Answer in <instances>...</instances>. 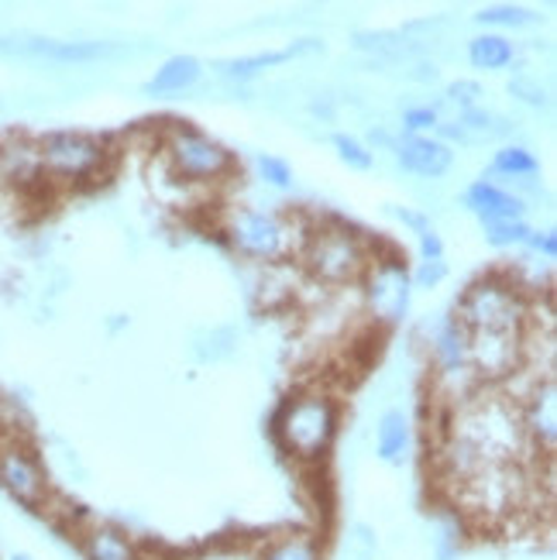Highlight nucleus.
<instances>
[{"label": "nucleus", "instance_id": "nucleus-1", "mask_svg": "<svg viewBox=\"0 0 557 560\" xmlns=\"http://www.w3.org/2000/svg\"><path fill=\"white\" fill-rule=\"evenodd\" d=\"M341 436V402L330 393H300L279 402L272 441L297 465L321 468Z\"/></svg>", "mask_w": 557, "mask_h": 560}, {"label": "nucleus", "instance_id": "nucleus-2", "mask_svg": "<svg viewBox=\"0 0 557 560\" xmlns=\"http://www.w3.org/2000/svg\"><path fill=\"white\" fill-rule=\"evenodd\" d=\"M372 245L348 224H321L300 241L303 269L321 285H348L365 276Z\"/></svg>", "mask_w": 557, "mask_h": 560}, {"label": "nucleus", "instance_id": "nucleus-3", "mask_svg": "<svg viewBox=\"0 0 557 560\" xmlns=\"http://www.w3.org/2000/svg\"><path fill=\"white\" fill-rule=\"evenodd\" d=\"M454 320L468 334H523L530 303L523 289L502 276L475 279L454 306Z\"/></svg>", "mask_w": 557, "mask_h": 560}, {"label": "nucleus", "instance_id": "nucleus-4", "mask_svg": "<svg viewBox=\"0 0 557 560\" xmlns=\"http://www.w3.org/2000/svg\"><path fill=\"white\" fill-rule=\"evenodd\" d=\"M159 159L176 183H221L234 173V155L224 144L189 125H173L162 135Z\"/></svg>", "mask_w": 557, "mask_h": 560}, {"label": "nucleus", "instance_id": "nucleus-5", "mask_svg": "<svg viewBox=\"0 0 557 560\" xmlns=\"http://www.w3.org/2000/svg\"><path fill=\"white\" fill-rule=\"evenodd\" d=\"M224 241L234 255L258 261V265H276V261H286L293 252H300L293 224L272 210H255V207H237L228 213Z\"/></svg>", "mask_w": 557, "mask_h": 560}, {"label": "nucleus", "instance_id": "nucleus-6", "mask_svg": "<svg viewBox=\"0 0 557 560\" xmlns=\"http://www.w3.org/2000/svg\"><path fill=\"white\" fill-rule=\"evenodd\" d=\"M361 285V306L379 327H399L409 316L414 303V282H409L406 255H372L365 276L358 279Z\"/></svg>", "mask_w": 557, "mask_h": 560}, {"label": "nucleus", "instance_id": "nucleus-7", "mask_svg": "<svg viewBox=\"0 0 557 560\" xmlns=\"http://www.w3.org/2000/svg\"><path fill=\"white\" fill-rule=\"evenodd\" d=\"M42 173L59 183H90L107 168V149L101 138L83 131H48L35 141Z\"/></svg>", "mask_w": 557, "mask_h": 560}, {"label": "nucleus", "instance_id": "nucleus-8", "mask_svg": "<svg viewBox=\"0 0 557 560\" xmlns=\"http://www.w3.org/2000/svg\"><path fill=\"white\" fill-rule=\"evenodd\" d=\"M0 489L24 513H45V505L53 502V485H48L42 460L21 441L0 444Z\"/></svg>", "mask_w": 557, "mask_h": 560}, {"label": "nucleus", "instance_id": "nucleus-9", "mask_svg": "<svg viewBox=\"0 0 557 560\" xmlns=\"http://www.w3.org/2000/svg\"><path fill=\"white\" fill-rule=\"evenodd\" d=\"M0 56H24V59H48L59 66H90L117 56L111 42H62L42 35H11L0 38Z\"/></svg>", "mask_w": 557, "mask_h": 560}, {"label": "nucleus", "instance_id": "nucleus-10", "mask_svg": "<svg viewBox=\"0 0 557 560\" xmlns=\"http://www.w3.org/2000/svg\"><path fill=\"white\" fill-rule=\"evenodd\" d=\"M468 364L478 382H506L523 369V334H472Z\"/></svg>", "mask_w": 557, "mask_h": 560}, {"label": "nucleus", "instance_id": "nucleus-11", "mask_svg": "<svg viewBox=\"0 0 557 560\" xmlns=\"http://www.w3.org/2000/svg\"><path fill=\"white\" fill-rule=\"evenodd\" d=\"M520 406V423L526 433V444L537 454L550 457L554 441H557V399H554V378L547 375L537 382L530 393L517 402Z\"/></svg>", "mask_w": 557, "mask_h": 560}, {"label": "nucleus", "instance_id": "nucleus-12", "mask_svg": "<svg viewBox=\"0 0 557 560\" xmlns=\"http://www.w3.org/2000/svg\"><path fill=\"white\" fill-rule=\"evenodd\" d=\"M324 52V42L321 38H300L286 48H272V52H252V56H234V59H221L213 62V69L221 72L224 80H234V83H252L258 80L265 69H276V66H286L300 56H317Z\"/></svg>", "mask_w": 557, "mask_h": 560}, {"label": "nucleus", "instance_id": "nucleus-13", "mask_svg": "<svg viewBox=\"0 0 557 560\" xmlns=\"http://www.w3.org/2000/svg\"><path fill=\"white\" fill-rule=\"evenodd\" d=\"M393 155L406 173H414L420 179H441L454 165V152L430 135H396Z\"/></svg>", "mask_w": 557, "mask_h": 560}, {"label": "nucleus", "instance_id": "nucleus-14", "mask_svg": "<svg viewBox=\"0 0 557 560\" xmlns=\"http://www.w3.org/2000/svg\"><path fill=\"white\" fill-rule=\"evenodd\" d=\"M462 207L478 217L481 224H496V221H523L526 213V200L520 192L502 189L499 183L489 179H475L465 192H462Z\"/></svg>", "mask_w": 557, "mask_h": 560}, {"label": "nucleus", "instance_id": "nucleus-15", "mask_svg": "<svg viewBox=\"0 0 557 560\" xmlns=\"http://www.w3.org/2000/svg\"><path fill=\"white\" fill-rule=\"evenodd\" d=\"M77 547L83 553V560H141L144 547L131 537L125 526L117 523H96L90 520L80 537H77Z\"/></svg>", "mask_w": 557, "mask_h": 560}, {"label": "nucleus", "instance_id": "nucleus-16", "mask_svg": "<svg viewBox=\"0 0 557 560\" xmlns=\"http://www.w3.org/2000/svg\"><path fill=\"white\" fill-rule=\"evenodd\" d=\"M468 345H472V334L454 320V313L444 316L438 334H433V361H438V375L444 382H478L472 364H468Z\"/></svg>", "mask_w": 557, "mask_h": 560}, {"label": "nucleus", "instance_id": "nucleus-17", "mask_svg": "<svg viewBox=\"0 0 557 560\" xmlns=\"http://www.w3.org/2000/svg\"><path fill=\"white\" fill-rule=\"evenodd\" d=\"M414 447V427L403 409H385L375 423V457L390 468H403Z\"/></svg>", "mask_w": 557, "mask_h": 560}, {"label": "nucleus", "instance_id": "nucleus-18", "mask_svg": "<svg viewBox=\"0 0 557 560\" xmlns=\"http://www.w3.org/2000/svg\"><path fill=\"white\" fill-rule=\"evenodd\" d=\"M204 77V62L197 56H169L159 69L155 77L141 86L144 96H176V93H186L200 83Z\"/></svg>", "mask_w": 557, "mask_h": 560}, {"label": "nucleus", "instance_id": "nucleus-19", "mask_svg": "<svg viewBox=\"0 0 557 560\" xmlns=\"http://www.w3.org/2000/svg\"><path fill=\"white\" fill-rule=\"evenodd\" d=\"M255 560H324V540L317 533L289 529L282 537H269L262 547H252Z\"/></svg>", "mask_w": 557, "mask_h": 560}, {"label": "nucleus", "instance_id": "nucleus-20", "mask_svg": "<svg viewBox=\"0 0 557 560\" xmlns=\"http://www.w3.org/2000/svg\"><path fill=\"white\" fill-rule=\"evenodd\" d=\"M541 173V159L526 149V144H502V149L492 155L489 173L481 179H506V183H526Z\"/></svg>", "mask_w": 557, "mask_h": 560}, {"label": "nucleus", "instance_id": "nucleus-21", "mask_svg": "<svg viewBox=\"0 0 557 560\" xmlns=\"http://www.w3.org/2000/svg\"><path fill=\"white\" fill-rule=\"evenodd\" d=\"M462 131L468 135L472 149L475 144H486V141H499V138H510L513 135V120L502 117L496 110H486V107H472V110H462L454 117Z\"/></svg>", "mask_w": 557, "mask_h": 560}, {"label": "nucleus", "instance_id": "nucleus-22", "mask_svg": "<svg viewBox=\"0 0 557 560\" xmlns=\"http://www.w3.org/2000/svg\"><path fill=\"white\" fill-rule=\"evenodd\" d=\"M517 59V45L506 38V35H496V32H486V35H475L468 42V62L475 69H486V72H499L506 66H513Z\"/></svg>", "mask_w": 557, "mask_h": 560}, {"label": "nucleus", "instance_id": "nucleus-23", "mask_svg": "<svg viewBox=\"0 0 557 560\" xmlns=\"http://www.w3.org/2000/svg\"><path fill=\"white\" fill-rule=\"evenodd\" d=\"M0 173L14 183H32L35 176H42L38 149L32 141H21V138L0 144Z\"/></svg>", "mask_w": 557, "mask_h": 560}, {"label": "nucleus", "instance_id": "nucleus-24", "mask_svg": "<svg viewBox=\"0 0 557 560\" xmlns=\"http://www.w3.org/2000/svg\"><path fill=\"white\" fill-rule=\"evenodd\" d=\"M355 48L358 52H372L379 59H403L409 52H417L420 45L399 32H355Z\"/></svg>", "mask_w": 557, "mask_h": 560}, {"label": "nucleus", "instance_id": "nucleus-25", "mask_svg": "<svg viewBox=\"0 0 557 560\" xmlns=\"http://www.w3.org/2000/svg\"><path fill=\"white\" fill-rule=\"evenodd\" d=\"M537 14L530 8H520V4H492V8H481L475 14V24L481 28H496L499 32H513V28H526V24H534Z\"/></svg>", "mask_w": 557, "mask_h": 560}, {"label": "nucleus", "instance_id": "nucleus-26", "mask_svg": "<svg viewBox=\"0 0 557 560\" xmlns=\"http://www.w3.org/2000/svg\"><path fill=\"white\" fill-rule=\"evenodd\" d=\"M330 144H334L337 159H341L348 168H355V173H372L375 168V152L361 138L337 131V135H330Z\"/></svg>", "mask_w": 557, "mask_h": 560}, {"label": "nucleus", "instance_id": "nucleus-27", "mask_svg": "<svg viewBox=\"0 0 557 560\" xmlns=\"http://www.w3.org/2000/svg\"><path fill=\"white\" fill-rule=\"evenodd\" d=\"M530 228L526 221H496V224H481V237H486V245L489 248H523L526 245V237H530Z\"/></svg>", "mask_w": 557, "mask_h": 560}, {"label": "nucleus", "instance_id": "nucleus-28", "mask_svg": "<svg viewBox=\"0 0 557 560\" xmlns=\"http://www.w3.org/2000/svg\"><path fill=\"white\" fill-rule=\"evenodd\" d=\"M255 168H258V176L265 186H272V189H289L297 179H293V165H289L282 155H272V152H262L255 155Z\"/></svg>", "mask_w": 557, "mask_h": 560}, {"label": "nucleus", "instance_id": "nucleus-29", "mask_svg": "<svg viewBox=\"0 0 557 560\" xmlns=\"http://www.w3.org/2000/svg\"><path fill=\"white\" fill-rule=\"evenodd\" d=\"M481 96H486L481 83H475V80H454V83H448V90H444V104L457 107V114H462V110L481 107Z\"/></svg>", "mask_w": 557, "mask_h": 560}, {"label": "nucleus", "instance_id": "nucleus-30", "mask_svg": "<svg viewBox=\"0 0 557 560\" xmlns=\"http://www.w3.org/2000/svg\"><path fill=\"white\" fill-rule=\"evenodd\" d=\"M438 125H441V114H438V107H433V104L406 107L403 110V135H430Z\"/></svg>", "mask_w": 557, "mask_h": 560}, {"label": "nucleus", "instance_id": "nucleus-31", "mask_svg": "<svg viewBox=\"0 0 557 560\" xmlns=\"http://www.w3.org/2000/svg\"><path fill=\"white\" fill-rule=\"evenodd\" d=\"M510 93L517 96V101H523L526 107H547L550 104V90L541 86V80H534V77H513Z\"/></svg>", "mask_w": 557, "mask_h": 560}, {"label": "nucleus", "instance_id": "nucleus-32", "mask_svg": "<svg viewBox=\"0 0 557 560\" xmlns=\"http://www.w3.org/2000/svg\"><path fill=\"white\" fill-rule=\"evenodd\" d=\"M448 279V261H417V269H409L414 289H438Z\"/></svg>", "mask_w": 557, "mask_h": 560}, {"label": "nucleus", "instance_id": "nucleus-33", "mask_svg": "<svg viewBox=\"0 0 557 560\" xmlns=\"http://www.w3.org/2000/svg\"><path fill=\"white\" fill-rule=\"evenodd\" d=\"M385 213L393 217V221H399L403 228H409L417 237L420 234H430L433 231V224H430V217L427 213H420V210H414V207H399V203H390L385 207Z\"/></svg>", "mask_w": 557, "mask_h": 560}, {"label": "nucleus", "instance_id": "nucleus-34", "mask_svg": "<svg viewBox=\"0 0 557 560\" xmlns=\"http://www.w3.org/2000/svg\"><path fill=\"white\" fill-rule=\"evenodd\" d=\"M183 560H255L252 547H234V544H217V547H204L197 553H189Z\"/></svg>", "mask_w": 557, "mask_h": 560}, {"label": "nucleus", "instance_id": "nucleus-35", "mask_svg": "<svg viewBox=\"0 0 557 560\" xmlns=\"http://www.w3.org/2000/svg\"><path fill=\"white\" fill-rule=\"evenodd\" d=\"M526 252H534L537 258H544V261H554L557 258V234H554V228H547V231H530V237H526V245H523Z\"/></svg>", "mask_w": 557, "mask_h": 560}, {"label": "nucleus", "instance_id": "nucleus-36", "mask_svg": "<svg viewBox=\"0 0 557 560\" xmlns=\"http://www.w3.org/2000/svg\"><path fill=\"white\" fill-rule=\"evenodd\" d=\"M417 245H420V261H441V258H444V241H441L438 231L420 234V237H417Z\"/></svg>", "mask_w": 557, "mask_h": 560}, {"label": "nucleus", "instance_id": "nucleus-37", "mask_svg": "<svg viewBox=\"0 0 557 560\" xmlns=\"http://www.w3.org/2000/svg\"><path fill=\"white\" fill-rule=\"evenodd\" d=\"M310 114H313V117H324V120H334V101H330V96H321V101H310Z\"/></svg>", "mask_w": 557, "mask_h": 560}, {"label": "nucleus", "instance_id": "nucleus-38", "mask_svg": "<svg viewBox=\"0 0 557 560\" xmlns=\"http://www.w3.org/2000/svg\"><path fill=\"white\" fill-rule=\"evenodd\" d=\"M409 80H420V83H433V80H438V66H433V62H420L417 66V72H409Z\"/></svg>", "mask_w": 557, "mask_h": 560}, {"label": "nucleus", "instance_id": "nucleus-39", "mask_svg": "<svg viewBox=\"0 0 557 560\" xmlns=\"http://www.w3.org/2000/svg\"><path fill=\"white\" fill-rule=\"evenodd\" d=\"M369 141H372V144H382V149H390V152H393V144H396V135L382 131V128H372V131H369Z\"/></svg>", "mask_w": 557, "mask_h": 560}, {"label": "nucleus", "instance_id": "nucleus-40", "mask_svg": "<svg viewBox=\"0 0 557 560\" xmlns=\"http://www.w3.org/2000/svg\"><path fill=\"white\" fill-rule=\"evenodd\" d=\"M355 533H358V544H361V547H369V550H375V547H379L375 533H372L369 526H361V523H358V526H355Z\"/></svg>", "mask_w": 557, "mask_h": 560}, {"label": "nucleus", "instance_id": "nucleus-41", "mask_svg": "<svg viewBox=\"0 0 557 560\" xmlns=\"http://www.w3.org/2000/svg\"><path fill=\"white\" fill-rule=\"evenodd\" d=\"M141 560H183V557H176V553H159V550H144Z\"/></svg>", "mask_w": 557, "mask_h": 560}, {"label": "nucleus", "instance_id": "nucleus-42", "mask_svg": "<svg viewBox=\"0 0 557 560\" xmlns=\"http://www.w3.org/2000/svg\"><path fill=\"white\" fill-rule=\"evenodd\" d=\"M11 560H35V557H32V553H24V550H14Z\"/></svg>", "mask_w": 557, "mask_h": 560}]
</instances>
